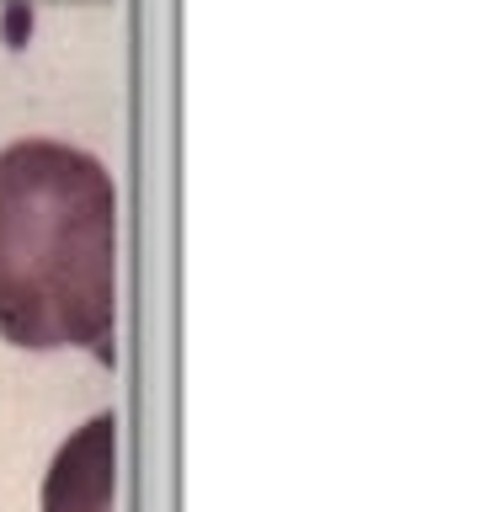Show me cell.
I'll return each instance as SVG.
<instances>
[{
	"instance_id": "1",
	"label": "cell",
	"mask_w": 485,
	"mask_h": 512,
	"mask_svg": "<svg viewBox=\"0 0 485 512\" xmlns=\"http://www.w3.org/2000/svg\"><path fill=\"white\" fill-rule=\"evenodd\" d=\"M118 192L96 155L59 139L0 150V336L32 352L112 358Z\"/></svg>"
},
{
	"instance_id": "2",
	"label": "cell",
	"mask_w": 485,
	"mask_h": 512,
	"mask_svg": "<svg viewBox=\"0 0 485 512\" xmlns=\"http://www.w3.org/2000/svg\"><path fill=\"white\" fill-rule=\"evenodd\" d=\"M112 486H118V422L91 416L48 464L43 512H112Z\"/></svg>"
}]
</instances>
